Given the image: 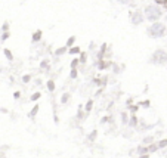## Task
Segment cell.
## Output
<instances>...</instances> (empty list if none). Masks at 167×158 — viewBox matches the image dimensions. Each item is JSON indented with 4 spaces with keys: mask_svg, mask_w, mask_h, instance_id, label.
Returning a JSON list of instances; mask_svg holds the SVG:
<instances>
[{
    "mask_svg": "<svg viewBox=\"0 0 167 158\" xmlns=\"http://www.w3.org/2000/svg\"><path fill=\"white\" fill-rule=\"evenodd\" d=\"M145 13H147V18L149 21H157L160 16H161V10L157 8V6H148L145 9Z\"/></svg>",
    "mask_w": 167,
    "mask_h": 158,
    "instance_id": "6da1fadb",
    "label": "cell"
},
{
    "mask_svg": "<svg viewBox=\"0 0 167 158\" xmlns=\"http://www.w3.org/2000/svg\"><path fill=\"white\" fill-rule=\"evenodd\" d=\"M164 31H166V27H164V24H160V22H155L149 28V33L152 37H161L164 34Z\"/></svg>",
    "mask_w": 167,
    "mask_h": 158,
    "instance_id": "7a4b0ae2",
    "label": "cell"
},
{
    "mask_svg": "<svg viewBox=\"0 0 167 158\" xmlns=\"http://www.w3.org/2000/svg\"><path fill=\"white\" fill-rule=\"evenodd\" d=\"M166 61H167V53L164 50H157L151 56V62H154V64H164Z\"/></svg>",
    "mask_w": 167,
    "mask_h": 158,
    "instance_id": "3957f363",
    "label": "cell"
},
{
    "mask_svg": "<svg viewBox=\"0 0 167 158\" xmlns=\"http://www.w3.org/2000/svg\"><path fill=\"white\" fill-rule=\"evenodd\" d=\"M130 21H132L133 25H139V24H142V21H144V16H142L140 12H135V13H132Z\"/></svg>",
    "mask_w": 167,
    "mask_h": 158,
    "instance_id": "277c9868",
    "label": "cell"
},
{
    "mask_svg": "<svg viewBox=\"0 0 167 158\" xmlns=\"http://www.w3.org/2000/svg\"><path fill=\"white\" fill-rule=\"evenodd\" d=\"M129 120H130V121H129V124H130V126H132V127H133V126H136V124H138V120H136V117H135V115H133V117H130V118H129Z\"/></svg>",
    "mask_w": 167,
    "mask_h": 158,
    "instance_id": "5b68a950",
    "label": "cell"
},
{
    "mask_svg": "<svg viewBox=\"0 0 167 158\" xmlns=\"http://www.w3.org/2000/svg\"><path fill=\"white\" fill-rule=\"evenodd\" d=\"M40 36H41V33H40V31L34 33V36H33V40H34V41H39V40H40Z\"/></svg>",
    "mask_w": 167,
    "mask_h": 158,
    "instance_id": "8992f818",
    "label": "cell"
},
{
    "mask_svg": "<svg viewBox=\"0 0 167 158\" xmlns=\"http://www.w3.org/2000/svg\"><path fill=\"white\" fill-rule=\"evenodd\" d=\"M47 89H49L51 92H52V90L55 89V83H53V81H47Z\"/></svg>",
    "mask_w": 167,
    "mask_h": 158,
    "instance_id": "52a82bcc",
    "label": "cell"
},
{
    "mask_svg": "<svg viewBox=\"0 0 167 158\" xmlns=\"http://www.w3.org/2000/svg\"><path fill=\"white\" fill-rule=\"evenodd\" d=\"M167 146V139H163L160 143H158V148H166Z\"/></svg>",
    "mask_w": 167,
    "mask_h": 158,
    "instance_id": "ba28073f",
    "label": "cell"
},
{
    "mask_svg": "<svg viewBox=\"0 0 167 158\" xmlns=\"http://www.w3.org/2000/svg\"><path fill=\"white\" fill-rule=\"evenodd\" d=\"M144 143H149V142H154V138H151V136H148V138H145L144 141H142Z\"/></svg>",
    "mask_w": 167,
    "mask_h": 158,
    "instance_id": "9c48e42d",
    "label": "cell"
},
{
    "mask_svg": "<svg viewBox=\"0 0 167 158\" xmlns=\"http://www.w3.org/2000/svg\"><path fill=\"white\" fill-rule=\"evenodd\" d=\"M68 98H69V95H68V93H65V95H62V99H61V102H62V103H65V102L68 101Z\"/></svg>",
    "mask_w": 167,
    "mask_h": 158,
    "instance_id": "30bf717a",
    "label": "cell"
},
{
    "mask_svg": "<svg viewBox=\"0 0 167 158\" xmlns=\"http://www.w3.org/2000/svg\"><path fill=\"white\" fill-rule=\"evenodd\" d=\"M37 111H39V106H36V108H34V109H33V111L30 112V117H33L34 114H37Z\"/></svg>",
    "mask_w": 167,
    "mask_h": 158,
    "instance_id": "8fae6325",
    "label": "cell"
},
{
    "mask_svg": "<svg viewBox=\"0 0 167 158\" xmlns=\"http://www.w3.org/2000/svg\"><path fill=\"white\" fill-rule=\"evenodd\" d=\"M39 98H40V93H34V95L31 96V101H37Z\"/></svg>",
    "mask_w": 167,
    "mask_h": 158,
    "instance_id": "7c38bea8",
    "label": "cell"
},
{
    "mask_svg": "<svg viewBox=\"0 0 167 158\" xmlns=\"http://www.w3.org/2000/svg\"><path fill=\"white\" fill-rule=\"evenodd\" d=\"M90 109H92V101H89L86 105V111H90Z\"/></svg>",
    "mask_w": 167,
    "mask_h": 158,
    "instance_id": "4fadbf2b",
    "label": "cell"
},
{
    "mask_svg": "<svg viewBox=\"0 0 167 158\" xmlns=\"http://www.w3.org/2000/svg\"><path fill=\"white\" fill-rule=\"evenodd\" d=\"M76 77H77V71L73 70V71H71V78H76Z\"/></svg>",
    "mask_w": 167,
    "mask_h": 158,
    "instance_id": "5bb4252c",
    "label": "cell"
},
{
    "mask_svg": "<svg viewBox=\"0 0 167 158\" xmlns=\"http://www.w3.org/2000/svg\"><path fill=\"white\" fill-rule=\"evenodd\" d=\"M64 52H65V48H62V49H58V50H56V55H62Z\"/></svg>",
    "mask_w": 167,
    "mask_h": 158,
    "instance_id": "9a60e30c",
    "label": "cell"
},
{
    "mask_svg": "<svg viewBox=\"0 0 167 158\" xmlns=\"http://www.w3.org/2000/svg\"><path fill=\"white\" fill-rule=\"evenodd\" d=\"M5 55L8 56V59H11V61H12V55H11V52H9V50H5Z\"/></svg>",
    "mask_w": 167,
    "mask_h": 158,
    "instance_id": "2e32d148",
    "label": "cell"
},
{
    "mask_svg": "<svg viewBox=\"0 0 167 158\" xmlns=\"http://www.w3.org/2000/svg\"><path fill=\"white\" fill-rule=\"evenodd\" d=\"M158 149V145H151L149 146V151H157Z\"/></svg>",
    "mask_w": 167,
    "mask_h": 158,
    "instance_id": "e0dca14e",
    "label": "cell"
},
{
    "mask_svg": "<svg viewBox=\"0 0 167 158\" xmlns=\"http://www.w3.org/2000/svg\"><path fill=\"white\" fill-rule=\"evenodd\" d=\"M95 138H96V131H93V133L90 134V136H89V139H90V141H93Z\"/></svg>",
    "mask_w": 167,
    "mask_h": 158,
    "instance_id": "ac0fdd59",
    "label": "cell"
},
{
    "mask_svg": "<svg viewBox=\"0 0 167 158\" xmlns=\"http://www.w3.org/2000/svg\"><path fill=\"white\" fill-rule=\"evenodd\" d=\"M155 2H157L158 5H166V3H167V0H155Z\"/></svg>",
    "mask_w": 167,
    "mask_h": 158,
    "instance_id": "d6986e66",
    "label": "cell"
},
{
    "mask_svg": "<svg viewBox=\"0 0 167 158\" xmlns=\"http://www.w3.org/2000/svg\"><path fill=\"white\" fill-rule=\"evenodd\" d=\"M121 118H123V123H127V115L126 114H121Z\"/></svg>",
    "mask_w": 167,
    "mask_h": 158,
    "instance_id": "ffe728a7",
    "label": "cell"
},
{
    "mask_svg": "<svg viewBox=\"0 0 167 158\" xmlns=\"http://www.w3.org/2000/svg\"><path fill=\"white\" fill-rule=\"evenodd\" d=\"M71 53H79V48H73L71 49Z\"/></svg>",
    "mask_w": 167,
    "mask_h": 158,
    "instance_id": "44dd1931",
    "label": "cell"
},
{
    "mask_svg": "<svg viewBox=\"0 0 167 158\" xmlns=\"http://www.w3.org/2000/svg\"><path fill=\"white\" fill-rule=\"evenodd\" d=\"M74 43V37H71L69 40H68V46H71V44H73Z\"/></svg>",
    "mask_w": 167,
    "mask_h": 158,
    "instance_id": "7402d4cb",
    "label": "cell"
},
{
    "mask_svg": "<svg viewBox=\"0 0 167 158\" xmlns=\"http://www.w3.org/2000/svg\"><path fill=\"white\" fill-rule=\"evenodd\" d=\"M22 80H24V81H25V83H28V81H30V76H25V77H24Z\"/></svg>",
    "mask_w": 167,
    "mask_h": 158,
    "instance_id": "603a6c76",
    "label": "cell"
},
{
    "mask_svg": "<svg viewBox=\"0 0 167 158\" xmlns=\"http://www.w3.org/2000/svg\"><path fill=\"white\" fill-rule=\"evenodd\" d=\"M139 158H149V155H148V154H145V155H144V157H142V155H140V157H139Z\"/></svg>",
    "mask_w": 167,
    "mask_h": 158,
    "instance_id": "cb8c5ba5",
    "label": "cell"
},
{
    "mask_svg": "<svg viewBox=\"0 0 167 158\" xmlns=\"http://www.w3.org/2000/svg\"><path fill=\"white\" fill-rule=\"evenodd\" d=\"M166 9H167V3H166Z\"/></svg>",
    "mask_w": 167,
    "mask_h": 158,
    "instance_id": "d4e9b609",
    "label": "cell"
}]
</instances>
